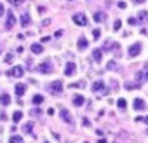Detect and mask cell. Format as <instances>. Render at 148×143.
Masks as SVG:
<instances>
[{
    "mask_svg": "<svg viewBox=\"0 0 148 143\" xmlns=\"http://www.w3.org/2000/svg\"><path fill=\"white\" fill-rule=\"evenodd\" d=\"M49 93H52V94H61L63 93V82L61 80H54V82H51L49 84Z\"/></svg>",
    "mask_w": 148,
    "mask_h": 143,
    "instance_id": "cell-1",
    "label": "cell"
},
{
    "mask_svg": "<svg viewBox=\"0 0 148 143\" xmlns=\"http://www.w3.org/2000/svg\"><path fill=\"white\" fill-rule=\"evenodd\" d=\"M37 72H40V74H52V63L49 59L44 61V63H40L37 66Z\"/></svg>",
    "mask_w": 148,
    "mask_h": 143,
    "instance_id": "cell-2",
    "label": "cell"
},
{
    "mask_svg": "<svg viewBox=\"0 0 148 143\" xmlns=\"http://www.w3.org/2000/svg\"><path fill=\"white\" fill-rule=\"evenodd\" d=\"M23 74H25L23 66H14V68H11V70L7 72V77H16V79H19V77H23Z\"/></svg>",
    "mask_w": 148,
    "mask_h": 143,
    "instance_id": "cell-3",
    "label": "cell"
},
{
    "mask_svg": "<svg viewBox=\"0 0 148 143\" xmlns=\"http://www.w3.org/2000/svg\"><path fill=\"white\" fill-rule=\"evenodd\" d=\"M73 23H75V25H79V26H86L89 21H87V18L84 16V14H75V16H73Z\"/></svg>",
    "mask_w": 148,
    "mask_h": 143,
    "instance_id": "cell-4",
    "label": "cell"
},
{
    "mask_svg": "<svg viewBox=\"0 0 148 143\" xmlns=\"http://www.w3.org/2000/svg\"><path fill=\"white\" fill-rule=\"evenodd\" d=\"M139 52H141V44H132V45L129 47V51H127V54H129L131 58H136Z\"/></svg>",
    "mask_w": 148,
    "mask_h": 143,
    "instance_id": "cell-5",
    "label": "cell"
},
{
    "mask_svg": "<svg viewBox=\"0 0 148 143\" xmlns=\"http://www.w3.org/2000/svg\"><path fill=\"white\" fill-rule=\"evenodd\" d=\"M75 72H77V65H75V63H68V65L64 66V75H66V77H71Z\"/></svg>",
    "mask_w": 148,
    "mask_h": 143,
    "instance_id": "cell-6",
    "label": "cell"
},
{
    "mask_svg": "<svg viewBox=\"0 0 148 143\" xmlns=\"http://www.w3.org/2000/svg\"><path fill=\"white\" fill-rule=\"evenodd\" d=\"M92 91H94V93H106V86H105V82L96 80V82L92 84Z\"/></svg>",
    "mask_w": 148,
    "mask_h": 143,
    "instance_id": "cell-7",
    "label": "cell"
},
{
    "mask_svg": "<svg viewBox=\"0 0 148 143\" xmlns=\"http://www.w3.org/2000/svg\"><path fill=\"white\" fill-rule=\"evenodd\" d=\"M14 25H16V18H14L12 12H9V14H7V19H5V28H7V30H12Z\"/></svg>",
    "mask_w": 148,
    "mask_h": 143,
    "instance_id": "cell-8",
    "label": "cell"
},
{
    "mask_svg": "<svg viewBox=\"0 0 148 143\" xmlns=\"http://www.w3.org/2000/svg\"><path fill=\"white\" fill-rule=\"evenodd\" d=\"M61 119H63L66 124H70V126L73 124V117H71V115H70V112H68V110H64V108L61 110Z\"/></svg>",
    "mask_w": 148,
    "mask_h": 143,
    "instance_id": "cell-9",
    "label": "cell"
},
{
    "mask_svg": "<svg viewBox=\"0 0 148 143\" xmlns=\"http://www.w3.org/2000/svg\"><path fill=\"white\" fill-rule=\"evenodd\" d=\"M19 23H21V26H23V28L30 26V25H32V18H30V14H28V12H26V14H23V16H21V19H19Z\"/></svg>",
    "mask_w": 148,
    "mask_h": 143,
    "instance_id": "cell-10",
    "label": "cell"
},
{
    "mask_svg": "<svg viewBox=\"0 0 148 143\" xmlns=\"http://www.w3.org/2000/svg\"><path fill=\"white\" fill-rule=\"evenodd\" d=\"M145 108H146V103H145L141 98H136V100H134V110L139 112V110H145Z\"/></svg>",
    "mask_w": 148,
    "mask_h": 143,
    "instance_id": "cell-11",
    "label": "cell"
},
{
    "mask_svg": "<svg viewBox=\"0 0 148 143\" xmlns=\"http://www.w3.org/2000/svg\"><path fill=\"white\" fill-rule=\"evenodd\" d=\"M86 103V98L84 96H80V94H75V96H73V105H75V107H82Z\"/></svg>",
    "mask_w": 148,
    "mask_h": 143,
    "instance_id": "cell-12",
    "label": "cell"
},
{
    "mask_svg": "<svg viewBox=\"0 0 148 143\" xmlns=\"http://www.w3.org/2000/svg\"><path fill=\"white\" fill-rule=\"evenodd\" d=\"M92 58H94L96 63H101V59H103V51H101V49H94V51H92Z\"/></svg>",
    "mask_w": 148,
    "mask_h": 143,
    "instance_id": "cell-13",
    "label": "cell"
},
{
    "mask_svg": "<svg viewBox=\"0 0 148 143\" xmlns=\"http://www.w3.org/2000/svg\"><path fill=\"white\" fill-rule=\"evenodd\" d=\"M11 103V96L7 94V93H4L2 96H0V105H2V107H7Z\"/></svg>",
    "mask_w": 148,
    "mask_h": 143,
    "instance_id": "cell-14",
    "label": "cell"
},
{
    "mask_svg": "<svg viewBox=\"0 0 148 143\" xmlns=\"http://www.w3.org/2000/svg\"><path fill=\"white\" fill-rule=\"evenodd\" d=\"M77 45H79V49H80V51H84V49H87L89 42H87V38H86V37H80V38H79V44H77Z\"/></svg>",
    "mask_w": 148,
    "mask_h": 143,
    "instance_id": "cell-15",
    "label": "cell"
},
{
    "mask_svg": "<svg viewBox=\"0 0 148 143\" xmlns=\"http://www.w3.org/2000/svg\"><path fill=\"white\" fill-rule=\"evenodd\" d=\"M105 19H106V14H105V12H96V14H94V21H96V23H103Z\"/></svg>",
    "mask_w": 148,
    "mask_h": 143,
    "instance_id": "cell-16",
    "label": "cell"
},
{
    "mask_svg": "<svg viewBox=\"0 0 148 143\" xmlns=\"http://www.w3.org/2000/svg\"><path fill=\"white\" fill-rule=\"evenodd\" d=\"M30 49H32V52H33V54H40V52L44 51V47H42L40 44H32V47H30Z\"/></svg>",
    "mask_w": 148,
    "mask_h": 143,
    "instance_id": "cell-17",
    "label": "cell"
},
{
    "mask_svg": "<svg viewBox=\"0 0 148 143\" xmlns=\"http://www.w3.org/2000/svg\"><path fill=\"white\" fill-rule=\"evenodd\" d=\"M25 91H26V86H25V84H16V94H18V96H23Z\"/></svg>",
    "mask_w": 148,
    "mask_h": 143,
    "instance_id": "cell-18",
    "label": "cell"
},
{
    "mask_svg": "<svg viewBox=\"0 0 148 143\" xmlns=\"http://www.w3.org/2000/svg\"><path fill=\"white\" fill-rule=\"evenodd\" d=\"M9 143H25V141H23V136L12 134V136H11V140H9Z\"/></svg>",
    "mask_w": 148,
    "mask_h": 143,
    "instance_id": "cell-19",
    "label": "cell"
},
{
    "mask_svg": "<svg viewBox=\"0 0 148 143\" xmlns=\"http://www.w3.org/2000/svg\"><path fill=\"white\" fill-rule=\"evenodd\" d=\"M138 16H139V21H141V23H148V12H146V11H141Z\"/></svg>",
    "mask_w": 148,
    "mask_h": 143,
    "instance_id": "cell-20",
    "label": "cell"
},
{
    "mask_svg": "<svg viewBox=\"0 0 148 143\" xmlns=\"http://www.w3.org/2000/svg\"><path fill=\"white\" fill-rule=\"evenodd\" d=\"M32 101H33V105H40V103L44 101V96H42V94H35V96L32 98Z\"/></svg>",
    "mask_w": 148,
    "mask_h": 143,
    "instance_id": "cell-21",
    "label": "cell"
},
{
    "mask_svg": "<svg viewBox=\"0 0 148 143\" xmlns=\"http://www.w3.org/2000/svg\"><path fill=\"white\" fill-rule=\"evenodd\" d=\"M21 119H23V112L16 110V112H14V115H12V120H14V122H19Z\"/></svg>",
    "mask_w": 148,
    "mask_h": 143,
    "instance_id": "cell-22",
    "label": "cell"
},
{
    "mask_svg": "<svg viewBox=\"0 0 148 143\" xmlns=\"http://www.w3.org/2000/svg\"><path fill=\"white\" fill-rule=\"evenodd\" d=\"M23 131H25V133H28V134H30V133H32V131H33V122H26V124H25V126H23Z\"/></svg>",
    "mask_w": 148,
    "mask_h": 143,
    "instance_id": "cell-23",
    "label": "cell"
},
{
    "mask_svg": "<svg viewBox=\"0 0 148 143\" xmlns=\"http://www.w3.org/2000/svg\"><path fill=\"white\" fill-rule=\"evenodd\" d=\"M117 107H119V108H120V110H124V108H125V107H127V101H125V100H124V98H120V100H119V101H117Z\"/></svg>",
    "mask_w": 148,
    "mask_h": 143,
    "instance_id": "cell-24",
    "label": "cell"
},
{
    "mask_svg": "<svg viewBox=\"0 0 148 143\" xmlns=\"http://www.w3.org/2000/svg\"><path fill=\"white\" fill-rule=\"evenodd\" d=\"M138 87H139L138 84H132V82H125V89H127V91H131V89H138Z\"/></svg>",
    "mask_w": 148,
    "mask_h": 143,
    "instance_id": "cell-25",
    "label": "cell"
},
{
    "mask_svg": "<svg viewBox=\"0 0 148 143\" xmlns=\"http://www.w3.org/2000/svg\"><path fill=\"white\" fill-rule=\"evenodd\" d=\"M12 59H14V56H12V54H11V52H9V54H7V56H5V58H4V61H5V63H7V65H9V63H12Z\"/></svg>",
    "mask_w": 148,
    "mask_h": 143,
    "instance_id": "cell-26",
    "label": "cell"
},
{
    "mask_svg": "<svg viewBox=\"0 0 148 143\" xmlns=\"http://www.w3.org/2000/svg\"><path fill=\"white\" fill-rule=\"evenodd\" d=\"M30 113H32V115H33V117H38V115H40V113H42V112H40V110H38V108H33V110H32V112H30Z\"/></svg>",
    "mask_w": 148,
    "mask_h": 143,
    "instance_id": "cell-27",
    "label": "cell"
},
{
    "mask_svg": "<svg viewBox=\"0 0 148 143\" xmlns=\"http://www.w3.org/2000/svg\"><path fill=\"white\" fill-rule=\"evenodd\" d=\"M92 37H94V38L98 40V38L101 37V32H99V30H94V32H92Z\"/></svg>",
    "mask_w": 148,
    "mask_h": 143,
    "instance_id": "cell-28",
    "label": "cell"
},
{
    "mask_svg": "<svg viewBox=\"0 0 148 143\" xmlns=\"http://www.w3.org/2000/svg\"><path fill=\"white\" fill-rule=\"evenodd\" d=\"M120 26H122V23H120V21H119V19H117V21H115V23H113V30H119V28H120Z\"/></svg>",
    "mask_w": 148,
    "mask_h": 143,
    "instance_id": "cell-29",
    "label": "cell"
},
{
    "mask_svg": "<svg viewBox=\"0 0 148 143\" xmlns=\"http://www.w3.org/2000/svg\"><path fill=\"white\" fill-rule=\"evenodd\" d=\"M113 68H117V63L115 61H110L108 63V70H113Z\"/></svg>",
    "mask_w": 148,
    "mask_h": 143,
    "instance_id": "cell-30",
    "label": "cell"
},
{
    "mask_svg": "<svg viewBox=\"0 0 148 143\" xmlns=\"http://www.w3.org/2000/svg\"><path fill=\"white\" fill-rule=\"evenodd\" d=\"M9 2L14 4V6H19V4H21V0H9Z\"/></svg>",
    "mask_w": 148,
    "mask_h": 143,
    "instance_id": "cell-31",
    "label": "cell"
},
{
    "mask_svg": "<svg viewBox=\"0 0 148 143\" xmlns=\"http://www.w3.org/2000/svg\"><path fill=\"white\" fill-rule=\"evenodd\" d=\"M119 7H120V9H125V7H127V4H125V2H119Z\"/></svg>",
    "mask_w": 148,
    "mask_h": 143,
    "instance_id": "cell-32",
    "label": "cell"
},
{
    "mask_svg": "<svg viewBox=\"0 0 148 143\" xmlns=\"http://www.w3.org/2000/svg\"><path fill=\"white\" fill-rule=\"evenodd\" d=\"M127 23H129V25H136V19H134V18H129Z\"/></svg>",
    "mask_w": 148,
    "mask_h": 143,
    "instance_id": "cell-33",
    "label": "cell"
},
{
    "mask_svg": "<svg viewBox=\"0 0 148 143\" xmlns=\"http://www.w3.org/2000/svg\"><path fill=\"white\" fill-rule=\"evenodd\" d=\"M82 122H84V126H87V127H89V126H91V122H89V120H87V119H86V117H84V120H82Z\"/></svg>",
    "mask_w": 148,
    "mask_h": 143,
    "instance_id": "cell-34",
    "label": "cell"
},
{
    "mask_svg": "<svg viewBox=\"0 0 148 143\" xmlns=\"http://www.w3.org/2000/svg\"><path fill=\"white\" fill-rule=\"evenodd\" d=\"M4 11H5V9H4V6L0 4V16H4Z\"/></svg>",
    "mask_w": 148,
    "mask_h": 143,
    "instance_id": "cell-35",
    "label": "cell"
},
{
    "mask_svg": "<svg viewBox=\"0 0 148 143\" xmlns=\"http://www.w3.org/2000/svg\"><path fill=\"white\" fill-rule=\"evenodd\" d=\"M132 2H134V4H143L145 0H132Z\"/></svg>",
    "mask_w": 148,
    "mask_h": 143,
    "instance_id": "cell-36",
    "label": "cell"
},
{
    "mask_svg": "<svg viewBox=\"0 0 148 143\" xmlns=\"http://www.w3.org/2000/svg\"><path fill=\"white\" fill-rule=\"evenodd\" d=\"M98 143H106V140H105V138H99V140H98Z\"/></svg>",
    "mask_w": 148,
    "mask_h": 143,
    "instance_id": "cell-37",
    "label": "cell"
},
{
    "mask_svg": "<svg viewBox=\"0 0 148 143\" xmlns=\"http://www.w3.org/2000/svg\"><path fill=\"white\" fill-rule=\"evenodd\" d=\"M148 68V66H146ZM145 80H148V70H146V74H145Z\"/></svg>",
    "mask_w": 148,
    "mask_h": 143,
    "instance_id": "cell-38",
    "label": "cell"
},
{
    "mask_svg": "<svg viewBox=\"0 0 148 143\" xmlns=\"http://www.w3.org/2000/svg\"><path fill=\"white\" fill-rule=\"evenodd\" d=\"M145 122H146V124H148V117H146V119H145Z\"/></svg>",
    "mask_w": 148,
    "mask_h": 143,
    "instance_id": "cell-39",
    "label": "cell"
},
{
    "mask_svg": "<svg viewBox=\"0 0 148 143\" xmlns=\"http://www.w3.org/2000/svg\"><path fill=\"white\" fill-rule=\"evenodd\" d=\"M45 143H47V141H45Z\"/></svg>",
    "mask_w": 148,
    "mask_h": 143,
    "instance_id": "cell-40",
    "label": "cell"
}]
</instances>
